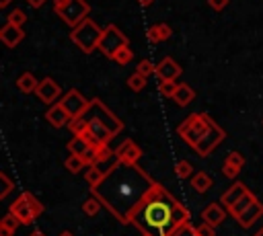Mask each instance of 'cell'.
Masks as SVG:
<instances>
[{
    "mask_svg": "<svg viewBox=\"0 0 263 236\" xmlns=\"http://www.w3.org/2000/svg\"><path fill=\"white\" fill-rule=\"evenodd\" d=\"M201 218H203V222H208V224H212V226H220V224L224 222V218H226V211L222 209L220 203H210V205L201 211Z\"/></svg>",
    "mask_w": 263,
    "mask_h": 236,
    "instance_id": "obj_18",
    "label": "cell"
},
{
    "mask_svg": "<svg viewBox=\"0 0 263 236\" xmlns=\"http://www.w3.org/2000/svg\"><path fill=\"white\" fill-rule=\"evenodd\" d=\"M10 213H14V215L18 218V222L25 224V226H29V224H33V220H37V215H35L31 203L27 201V197H25L23 193L18 195V199H14V201L10 203Z\"/></svg>",
    "mask_w": 263,
    "mask_h": 236,
    "instance_id": "obj_11",
    "label": "cell"
},
{
    "mask_svg": "<svg viewBox=\"0 0 263 236\" xmlns=\"http://www.w3.org/2000/svg\"><path fill=\"white\" fill-rule=\"evenodd\" d=\"M23 195H25V197H27V201H29V203H31V207H33V211H35V215H37V218H39V215H41V213H43V205H41V203H39V199H37V197H35V195H33V193H29V191H25V193H23Z\"/></svg>",
    "mask_w": 263,
    "mask_h": 236,
    "instance_id": "obj_36",
    "label": "cell"
},
{
    "mask_svg": "<svg viewBox=\"0 0 263 236\" xmlns=\"http://www.w3.org/2000/svg\"><path fill=\"white\" fill-rule=\"evenodd\" d=\"M183 74V68H181V64H177L173 57H162L158 64H156V78L158 80H177L179 76Z\"/></svg>",
    "mask_w": 263,
    "mask_h": 236,
    "instance_id": "obj_12",
    "label": "cell"
},
{
    "mask_svg": "<svg viewBox=\"0 0 263 236\" xmlns=\"http://www.w3.org/2000/svg\"><path fill=\"white\" fill-rule=\"evenodd\" d=\"M115 154H117V158L121 162H138L142 158V148L134 140H125V142H121L117 146Z\"/></svg>",
    "mask_w": 263,
    "mask_h": 236,
    "instance_id": "obj_14",
    "label": "cell"
},
{
    "mask_svg": "<svg viewBox=\"0 0 263 236\" xmlns=\"http://www.w3.org/2000/svg\"><path fill=\"white\" fill-rule=\"evenodd\" d=\"M171 236H197V234H195V228H193L189 222H185V224H181L179 228H175V232H173Z\"/></svg>",
    "mask_w": 263,
    "mask_h": 236,
    "instance_id": "obj_35",
    "label": "cell"
},
{
    "mask_svg": "<svg viewBox=\"0 0 263 236\" xmlns=\"http://www.w3.org/2000/svg\"><path fill=\"white\" fill-rule=\"evenodd\" d=\"M261 215H263V203H259V201L255 199V201H253V203H251V205L236 218V222H238L242 228H251Z\"/></svg>",
    "mask_w": 263,
    "mask_h": 236,
    "instance_id": "obj_16",
    "label": "cell"
},
{
    "mask_svg": "<svg viewBox=\"0 0 263 236\" xmlns=\"http://www.w3.org/2000/svg\"><path fill=\"white\" fill-rule=\"evenodd\" d=\"M146 76H142L140 72H136V74H132L129 78H127V88H132L134 92H140L144 86H146Z\"/></svg>",
    "mask_w": 263,
    "mask_h": 236,
    "instance_id": "obj_29",
    "label": "cell"
},
{
    "mask_svg": "<svg viewBox=\"0 0 263 236\" xmlns=\"http://www.w3.org/2000/svg\"><path fill=\"white\" fill-rule=\"evenodd\" d=\"M136 72H140L142 76H152V74H156V66L150 62V60H142L138 66H136Z\"/></svg>",
    "mask_w": 263,
    "mask_h": 236,
    "instance_id": "obj_34",
    "label": "cell"
},
{
    "mask_svg": "<svg viewBox=\"0 0 263 236\" xmlns=\"http://www.w3.org/2000/svg\"><path fill=\"white\" fill-rule=\"evenodd\" d=\"M101 207H103V203H101V201H99V197H95V195H92V197H88V199L82 203V211H84L86 215H97Z\"/></svg>",
    "mask_w": 263,
    "mask_h": 236,
    "instance_id": "obj_28",
    "label": "cell"
},
{
    "mask_svg": "<svg viewBox=\"0 0 263 236\" xmlns=\"http://www.w3.org/2000/svg\"><path fill=\"white\" fill-rule=\"evenodd\" d=\"M173 170H175L177 179H189V176L193 174V168H191V164H189L187 160H179Z\"/></svg>",
    "mask_w": 263,
    "mask_h": 236,
    "instance_id": "obj_32",
    "label": "cell"
},
{
    "mask_svg": "<svg viewBox=\"0 0 263 236\" xmlns=\"http://www.w3.org/2000/svg\"><path fill=\"white\" fill-rule=\"evenodd\" d=\"M171 35H173V29H171L166 23H156V25H152V27L146 31V37H148V41H152V43L166 41Z\"/></svg>",
    "mask_w": 263,
    "mask_h": 236,
    "instance_id": "obj_19",
    "label": "cell"
},
{
    "mask_svg": "<svg viewBox=\"0 0 263 236\" xmlns=\"http://www.w3.org/2000/svg\"><path fill=\"white\" fill-rule=\"evenodd\" d=\"M191 187H193L197 193H205V191L212 187V176H210L208 172H203V170H197V172L193 174V179H191Z\"/></svg>",
    "mask_w": 263,
    "mask_h": 236,
    "instance_id": "obj_23",
    "label": "cell"
},
{
    "mask_svg": "<svg viewBox=\"0 0 263 236\" xmlns=\"http://www.w3.org/2000/svg\"><path fill=\"white\" fill-rule=\"evenodd\" d=\"M10 2H12V0H0V8H6Z\"/></svg>",
    "mask_w": 263,
    "mask_h": 236,
    "instance_id": "obj_46",
    "label": "cell"
},
{
    "mask_svg": "<svg viewBox=\"0 0 263 236\" xmlns=\"http://www.w3.org/2000/svg\"><path fill=\"white\" fill-rule=\"evenodd\" d=\"M37 86H39V80H37L31 72H23V74L16 78V88H18L21 92H25V94L35 92V90H37Z\"/></svg>",
    "mask_w": 263,
    "mask_h": 236,
    "instance_id": "obj_21",
    "label": "cell"
},
{
    "mask_svg": "<svg viewBox=\"0 0 263 236\" xmlns=\"http://www.w3.org/2000/svg\"><path fill=\"white\" fill-rule=\"evenodd\" d=\"M103 176H105V174H103L95 164H90V166L86 168V172H84V181L88 183V187H90V189H92V187H97V185L103 181Z\"/></svg>",
    "mask_w": 263,
    "mask_h": 236,
    "instance_id": "obj_26",
    "label": "cell"
},
{
    "mask_svg": "<svg viewBox=\"0 0 263 236\" xmlns=\"http://www.w3.org/2000/svg\"><path fill=\"white\" fill-rule=\"evenodd\" d=\"M31 236H45V234H43V232H39V230H35V232L31 234Z\"/></svg>",
    "mask_w": 263,
    "mask_h": 236,
    "instance_id": "obj_48",
    "label": "cell"
},
{
    "mask_svg": "<svg viewBox=\"0 0 263 236\" xmlns=\"http://www.w3.org/2000/svg\"><path fill=\"white\" fill-rule=\"evenodd\" d=\"M86 127H88V119H86L84 115H80V117H74V119H70V123H68V129L72 131V135H78V133H82Z\"/></svg>",
    "mask_w": 263,
    "mask_h": 236,
    "instance_id": "obj_27",
    "label": "cell"
},
{
    "mask_svg": "<svg viewBox=\"0 0 263 236\" xmlns=\"http://www.w3.org/2000/svg\"><path fill=\"white\" fill-rule=\"evenodd\" d=\"M64 164H66V168H68L70 172H74V174H76V172H80V170H82V166H86V164H84V160H82V156H76V154H70V156L66 158V162H64Z\"/></svg>",
    "mask_w": 263,
    "mask_h": 236,
    "instance_id": "obj_31",
    "label": "cell"
},
{
    "mask_svg": "<svg viewBox=\"0 0 263 236\" xmlns=\"http://www.w3.org/2000/svg\"><path fill=\"white\" fill-rule=\"evenodd\" d=\"M103 37V29L92 21V18H84L80 25H76L70 31V39L72 43L82 51V53H92L95 49H99V41Z\"/></svg>",
    "mask_w": 263,
    "mask_h": 236,
    "instance_id": "obj_3",
    "label": "cell"
},
{
    "mask_svg": "<svg viewBox=\"0 0 263 236\" xmlns=\"http://www.w3.org/2000/svg\"><path fill=\"white\" fill-rule=\"evenodd\" d=\"M53 10L68 27L74 29L88 16L90 6L86 0H53Z\"/></svg>",
    "mask_w": 263,
    "mask_h": 236,
    "instance_id": "obj_5",
    "label": "cell"
},
{
    "mask_svg": "<svg viewBox=\"0 0 263 236\" xmlns=\"http://www.w3.org/2000/svg\"><path fill=\"white\" fill-rule=\"evenodd\" d=\"M58 236H74V234H72V232H68V230H64V232H60Z\"/></svg>",
    "mask_w": 263,
    "mask_h": 236,
    "instance_id": "obj_47",
    "label": "cell"
},
{
    "mask_svg": "<svg viewBox=\"0 0 263 236\" xmlns=\"http://www.w3.org/2000/svg\"><path fill=\"white\" fill-rule=\"evenodd\" d=\"M140 236H150V234H142V232H140Z\"/></svg>",
    "mask_w": 263,
    "mask_h": 236,
    "instance_id": "obj_50",
    "label": "cell"
},
{
    "mask_svg": "<svg viewBox=\"0 0 263 236\" xmlns=\"http://www.w3.org/2000/svg\"><path fill=\"white\" fill-rule=\"evenodd\" d=\"M255 199H257V197H255L251 191H247V193H245V195H242L234 205H230V207H228V213H230L232 218H238V215H240V213H242V211H245V209H247Z\"/></svg>",
    "mask_w": 263,
    "mask_h": 236,
    "instance_id": "obj_22",
    "label": "cell"
},
{
    "mask_svg": "<svg viewBox=\"0 0 263 236\" xmlns=\"http://www.w3.org/2000/svg\"><path fill=\"white\" fill-rule=\"evenodd\" d=\"M70 119H72V117H70L68 111L62 107V103H53V105H49V109H47V113H45V121H47L51 127H55V129L68 125Z\"/></svg>",
    "mask_w": 263,
    "mask_h": 236,
    "instance_id": "obj_13",
    "label": "cell"
},
{
    "mask_svg": "<svg viewBox=\"0 0 263 236\" xmlns=\"http://www.w3.org/2000/svg\"><path fill=\"white\" fill-rule=\"evenodd\" d=\"M208 4H210V8H214V10H224V8L228 6V0H208Z\"/></svg>",
    "mask_w": 263,
    "mask_h": 236,
    "instance_id": "obj_42",
    "label": "cell"
},
{
    "mask_svg": "<svg viewBox=\"0 0 263 236\" xmlns=\"http://www.w3.org/2000/svg\"><path fill=\"white\" fill-rule=\"evenodd\" d=\"M226 162H230V164H234V166H238V168L245 166V158H242L240 152H230V154L226 156Z\"/></svg>",
    "mask_w": 263,
    "mask_h": 236,
    "instance_id": "obj_41",
    "label": "cell"
},
{
    "mask_svg": "<svg viewBox=\"0 0 263 236\" xmlns=\"http://www.w3.org/2000/svg\"><path fill=\"white\" fill-rule=\"evenodd\" d=\"M238 166H234V164H230V162H226L224 160V166H222V172H224V176L226 179H236L238 176Z\"/></svg>",
    "mask_w": 263,
    "mask_h": 236,
    "instance_id": "obj_40",
    "label": "cell"
},
{
    "mask_svg": "<svg viewBox=\"0 0 263 236\" xmlns=\"http://www.w3.org/2000/svg\"><path fill=\"white\" fill-rule=\"evenodd\" d=\"M12 234H14L12 228H2V226H0V236H12Z\"/></svg>",
    "mask_w": 263,
    "mask_h": 236,
    "instance_id": "obj_44",
    "label": "cell"
},
{
    "mask_svg": "<svg viewBox=\"0 0 263 236\" xmlns=\"http://www.w3.org/2000/svg\"><path fill=\"white\" fill-rule=\"evenodd\" d=\"M60 103H62V107L68 111V115H70L72 119L84 115L86 109H88V105H90V101H88L82 92H78L76 88H70V90L60 99Z\"/></svg>",
    "mask_w": 263,
    "mask_h": 236,
    "instance_id": "obj_8",
    "label": "cell"
},
{
    "mask_svg": "<svg viewBox=\"0 0 263 236\" xmlns=\"http://www.w3.org/2000/svg\"><path fill=\"white\" fill-rule=\"evenodd\" d=\"M210 115L208 113H191L179 127H177V133L181 135V140H185L191 148H195L201 137L205 135V131L210 129Z\"/></svg>",
    "mask_w": 263,
    "mask_h": 236,
    "instance_id": "obj_4",
    "label": "cell"
},
{
    "mask_svg": "<svg viewBox=\"0 0 263 236\" xmlns=\"http://www.w3.org/2000/svg\"><path fill=\"white\" fill-rule=\"evenodd\" d=\"M88 148H90V144H88L82 135H72V140L68 142V150H70V154H76V156H82Z\"/></svg>",
    "mask_w": 263,
    "mask_h": 236,
    "instance_id": "obj_24",
    "label": "cell"
},
{
    "mask_svg": "<svg viewBox=\"0 0 263 236\" xmlns=\"http://www.w3.org/2000/svg\"><path fill=\"white\" fill-rule=\"evenodd\" d=\"M29 6H33V8H39V6H43L47 0H25Z\"/></svg>",
    "mask_w": 263,
    "mask_h": 236,
    "instance_id": "obj_43",
    "label": "cell"
},
{
    "mask_svg": "<svg viewBox=\"0 0 263 236\" xmlns=\"http://www.w3.org/2000/svg\"><path fill=\"white\" fill-rule=\"evenodd\" d=\"M195 234H197V236H216V226L203 222V224H199V226L195 228Z\"/></svg>",
    "mask_w": 263,
    "mask_h": 236,
    "instance_id": "obj_38",
    "label": "cell"
},
{
    "mask_svg": "<svg viewBox=\"0 0 263 236\" xmlns=\"http://www.w3.org/2000/svg\"><path fill=\"white\" fill-rule=\"evenodd\" d=\"M224 137H226V131H224L214 119H210V129L205 131V135L201 137V142H199L193 150H195L199 156H208V154H212V150H214Z\"/></svg>",
    "mask_w": 263,
    "mask_h": 236,
    "instance_id": "obj_9",
    "label": "cell"
},
{
    "mask_svg": "<svg viewBox=\"0 0 263 236\" xmlns=\"http://www.w3.org/2000/svg\"><path fill=\"white\" fill-rule=\"evenodd\" d=\"M255 236H263V230H259V232H257V234H255Z\"/></svg>",
    "mask_w": 263,
    "mask_h": 236,
    "instance_id": "obj_49",
    "label": "cell"
},
{
    "mask_svg": "<svg viewBox=\"0 0 263 236\" xmlns=\"http://www.w3.org/2000/svg\"><path fill=\"white\" fill-rule=\"evenodd\" d=\"M6 23H10V25H16V27H23L25 23H27V14H25V10H21V8H14L8 16H6Z\"/></svg>",
    "mask_w": 263,
    "mask_h": 236,
    "instance_id": "obj_33",
    "label": "cell"
},
{
    "mask_svg": "<svg viewBox=\"0 0 263 236\" xmlns=\"http://www.w3.org/2000/svg\"><path fill=\"white\" fill-rule=\"evenodd\" d=\"M177 86H179V84H177L175 80H158V92H160L162 96L173 99V96H175Z\"/></svg>",
    "mask_w": 263,
    "mask_h": 236,
    "instance_id": "obj_30",
    "label": "cell"
},
{
    "mask_svg": "<svg viewBox=\"0 0 263 236\" xmlns=\"http://www.w3.org/2000/svg\"><path fill=\"white\" fill-rule=\"evenodd\" d=\"M247 191H249V189H247L242 183H238V181H236V183H232V185H230V189H226V191L222 193L220 201H222V205H226V209H228V207H230V205H234V203H236V201H238Z\"/></svg>",
    "mask_w": 263,
    "mask_h": 236,
    "instance_id": "obj_17",
    "label": "cell"
},
{
    "mask_svg": "<svg viewBox=\"0 0 263 236\" xmlns=\"http://www.w3.org/2000/svg\"><path fill=\"white\" fill-rule=\"evenodd\" d=\"M132 60H134V51H132V47H129V45L119 47V49H117V53L113 55V62H115V64H119V66H127Z\"/></svg>",
    "mask_w": 263,
    "mask_h": 236,
    "instance_id": "obj_25",
    "label": "cell"
},
{
    "mask_svg": "<svg viewBox=\"0 0 263 236\" xmlns=\"http://www.w3.org/2000/svg\"><path fill=\"white\" fill-rule=\"evenodd\" d=\"M35 94L39 96L41 103H45V105H53L58 99H62V88H60V84H58L53 78L47 76V78L39 80V86H37Z\"/></svg>",
    "mask_w": 263,
    "mask_h": 236,
    "instance_id": "obj_10",
    "label": "cell"
},
{
    "mask_svg": "<svg viewBox=\"0 0 263 236\" xmlns=\"http://www.w3.org/2000/svg\"><path fill=\"white\" fill-rule=\"evenodd\" d=\"M154 179H150L136 162H121L109 170L103 181L90 189V195L99 197L103 207L115 215L121 224H129L136 207L142 203L146 193L154 187Z\"/></svg>",
    "mask_w": 263,
    "mask_h": 236,
    "instance_id": "obj_1",
    "label": "cell"
},
{
    "mask_svg": "<svg viewBox=\"0 0 263 236\" xmlns=\"http://www.w3.org/2000/svg\"><path fill=\"white\" fill-rule=\"evenodd\" d=\"M185 222H189L187 207L181 205L160 183H154L129 220L132 226L150 236H171L175 228Z\"/></svg>",
    "mask_w": 263,
    "mask_h": 236,
    "instance_id": "obj_2",
    "label": "cell"
},
{
    "mask_svg": "<svg viewBox=\"0 0 263 236\" xmlns=\"http://www.w3.org/2000/svg\"><path fill=\"white\" fill-rule=\"evenodd\" d=\"M152 2H154V0H138V4H140V6H144V8H148Z\"/></svg>",
    "mask_w": 263,
    "mask_h": 236,
    "instance_id": "obj_45",
    "label": "cell"
},
{
    "mask_svg": "<svg viewBox=\"0 0 263 236\" xmlns=\"http://www.w3.org/2000/svg\"><path fill=\"white\" fill-rule=\"evenodd\" d=\"M193 99H195V90H193L189 84H185V82H181V84L177 86L175 96H173V101H175L179 107H187Z\"/></svg>",
    "mask_w": 263,
    "mask_h": 236,
    "instance_id": "obj_20",
    "label": "cell"
},
{
    "mask_svg": "<svg viewBox=\"0 0 263 236\" xmlns=\"http://www.w3.org/2000/svg\"><path fill=\"white\" fill-rule=\"evenodd\" d=\"M25 39V31H23V27H16V25H10V23H6L2 29H0V41L6 45V47H16L21 41Z\"/></svg>",
    "mask_w": 263,
    "mask_h": 236,
    "instance_id": "obj_15",
    "label": "cell"
},
{
    "mask_svg": "<svg viewBox=\"0 0 263 236\" xmlns=\"http://www.w3.org/2000/svg\"><path fill=\"white\" fill-rule=\"evenodd\" d=\"M84 117H86V119H97V121H101V123L107 125L115 135L123 129V121H121L111 109H107L105 103L99 101V99H90V105H88Z\"/></svg>",
    "mask_w": 263,
    "mask_h": 236,
    "instance_id": "obj_6",
    "label": "cell"
},
{
    "mask_svg": "<svg viewBox=\"0 0 263 236\" xmlns=\"http://www.w3.org/2000/svg\"><path fill=\"white\" fill-rule=\"evenodd\" d=\"M18 224H21V222H18V218H16L14 213H10V211L0 220V226H2V228H12V230H16V226H18Z\"/></svg>",
    "mask_w": 263,
    "mask_h": 236,
    "instance_id": "obj_37",
    "label": "cell"
},
{
    "mask_svg": "<svg viewBox=\"0 0 263 236\" xmlns=\"http://www.w3.org/2000/svg\"><path fill=\"white\" fill-rule=\"evenodd\" d=\"M123 45H127V37L115 25H107L103 29V37L99 41V51L103 55H107V57L113 60V55L117 53V49L123 47Z\"/></svg>",
    "mask_w": 263,
    "mask_h": 236,
    "instance_id": "obj_7",
    "label": "cell"
},
{
    "mask_svg": "<svg viewBox=\"0 0 263 236\" xmlns=\"http://www.w3.org/2000/svg\"><path fill=\"white\" fill-rule=\"evenodd\" d=\"M0 183H2V189H0V199H4L8 193H10V189H12V181L4 174V172H0Z\"/></svg>",
    "mask_w": 263,
    "mask_h": 236,
    "instance_id": "obj_39",
    "label": "cell"
}]
</instances>
